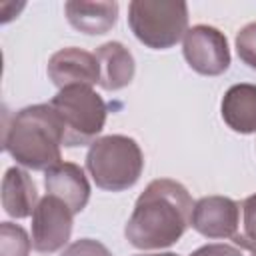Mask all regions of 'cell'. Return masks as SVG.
<instances>
[{"mask_svg":"<svg viewBox=\"0 0 256 256\" xmlns=\"http://www.w3.org/2000/svg\"><path fill=\"white\" fill-rule=\"evenodd\" d=\"M194 200L172 178L152 180L138 196L124 226V236L138 250H162L176 244L190 226Z\"/></svg>","mask_w":256,"mask_h":256,"instance_id":"1","label":"cell"},{"mask_svg":"<svg viewBox=\"0 0 256 256\" xmlns=\"http://www.w3.org/2000/svg\"><path fill=\"white\" fill-rule=\"evenodd\" d=\"M64 130L50 104H32L18 110L4 128L2 148L26 170H42L62 162Z\"/></svg>","mask_w":256,"mask_h":256,"instance_id":"2","label":"cell"},{"mask_svg":"<svg viewBox=\"0 0 256 256\" xmlns=\"http://www.w3.org/2000/svg\"><path fill=\"white\" fill-rule=\"evenodd\" d=\"M86 170L100 190L124 192L140 180L144 154L138 142L130 136H100L86 152Z\"/></svg>","mask_w":256,"mask_h":256,"instance_id":"3","label":"cell"},{"mask_svg":"<svg viewBox=\"0 0 256 256\" xmlns=\"http://www.w3.org/2000/svg\"><path fill=\"white\" fill-rule=\"evenodd\" d=\"M48 104L60 118L66 148L92 144L104 130L108 106L92 86L74 84L60 88Z\"/></svg>","mask_w":256,"mask_h":256,"instance_id":"4","label":"cell"},{"mask_svg":"<svg viewBox=\"0 0 256 256\" xmlns=\"http://www.w3.org/2000/svg\"><path fill=\"white\" fill-rule=\"evenodd\" d=\"M128 26L146 48L168 50L188 32V4L182 0H132Z\"/></svg>","mask_w":256,"mask_h":256,"instance_id":"5","label":"cell"},{"mask_svg":"<svg viewBox=\"0 0 256 256\" xmlns=\"http://www.w3.org/2000/svg\"><path fill=\"white\" fill-rule=\"evenodd\" d=\"M74 212L60 198L46 194L40 198L30 226L32 248L40 254H52L64 250L72 236Z\"/></svg>","mask_w":256,"mask_h":256,"instance_id":"6","label":"cell"},{"mask_svg":"<svg viewBox=\"0 0 256 256\" xmlns=\"http://www.w3.org/2000/svg\"><path fill=\"white\" fill-rule=\"evenodd\" d=\"M182 54L188 66L202 76H220L230 68V48L224 32L208 24L188 28L182 38Z\"/></svg>","mask_w":256,"mask_h":256,"instance_id":"7","label":"cell"},{"mask_svg":"<svg viewBox=\"0 0 256 256\" xmlns=\"http://www.w3.org/2000/svg\"><path fill=\"white\" fill-rule=\"evenodd\" d=\"M190 226L204 238L232 240L240 228V204L228 196H202L194 202Z\"/></svg>","mask_w":256,"mask_h":256,"instance_id":"8","label":"cell"},{"mask_svg":"<svg viewBox=\"0 0 256 256\" xmlns=\"http://www.w3.org/2000/svg\"><path fill=\"white\" fill-rule=\"evenodd\" d=\"M46 74L58 90L74 84L94 86L100 82V64L96 54L76 46H68L50 56Z\"/></svg>","mask_w":256,"mask_h":256,"instance_id":"9","label":"cell"},{"mask_svg":"<svg viewBox=\"0 0 256 256\" xmlns=\"http://www.w3.org/2000/svg\"><path fill=\"white\" fill-rule=\"evenodd\" d=\"M46 194H52L68 204V208L80 214L90 200V182L84 170L74 162H60L44 172Z\"/></svg>","mask_w":256,"mask_h":256,"instance_id":"10","label":"cell"},{"mask_svg":"<svg viewBox=\"0 0 256 256\" xmlns=\"http://www.w3.org/2000/svg\"><path fill=\"white\" fill-rule=\"evenodd\" d=\"M224 124L238 134H256V84L240 82L230 86L220 102Z\"/></svg>","mask_w":256,"mask_h":256,"instance_id":"11","label":"cell"},{"mask_svg":"<svg viewBox=\"0 0 256 256\" xmlns=\"http://www.w3.org/2000/svg\"><path fill=\"white\" fill-rule=\"evenodd\" d=\"M96 58L100 64V82L98 86L116 92L126 88L134 80L136 72V62L132 52L122 44V42H106L96 48Z\"/></svg>","mask_w":256,"mask_h":256,"instance_id":"12","label":"cell"},{"mask_svg":"<svg viewBox=\"0 0 256 256\" xmlns=\"http://www.w3.org/2000/svg\"><path fill=\"white\" fill-rule=\"evenodd\" d=\"M66 20L72 28L88 36L110 32L118 22V2H82L68 0L64 4Z\"/></svg>","mask_w":256,"mask_h":256,"instance_id":"13","label":"cell"},{"mask_svg":"<svg viewBox=\"0 0 256 256\" xmlns=\"http://www.w3.org/2000/svg\"><path fill=\"white\" fill-rule=\"evenodd\" d=\"M0 198H2L4 212L16 220L32 216L40 202L34 180L20 166H12L6 170L4 178H2Z\"/></svg>","mask_w":256,"mask_h":256,"instance_id":"14","label":"cell"},{"mask_svg":"<svg viewBox=\"0 0 256 256\" xmlns=\"http://www.w3.org/2000/svg\"><path fill=\"white\" fill-rule=\"evenodd\" d=\"M32 238L20 224H0V256H30Z\"/></svg>","mask_w":256,"mask_h":256,"instance_id":"15","label":"cell"},{"mask_svg":"<svg viewBox=\"0 0 256 256\" xmlns=\"http://www.w3.org/2000/svg\"><path fill=\"white\" fill-rule=\"evenodd\" d=\"M240 212H242V224L232 240L240 246V250L244 248L256 252V192L242 200Z\"/></svg>","mask_w":256,"mask_h":256,"instance_id":"16","label":"cell"},{"mask_svg":"<svg viewBox=\"0 0 256 256\" xmlns=\"http://www.w3.org/2000/svg\"><path fill=\"white\" fill-rule=\"evenodd\" d=\"M236 52L238 58L252 70H256V22L242 26L236 34Z\"/></svg>","mask_w":256,"mask_h":256,"instance_id":"17","label":"cell"},{"mask_svg":"<svg viewBox=\"0 0 256 256\" xmlns=\"http://www.w3.org/2000/svg\"><path fill=\"white\" fill-rule=\"evenodd\" d=\"M60 256H112V252H110L100 240H94V238H80V240L70 242V244L60 252Z\"/></svg>","mask_w":256,"mask_h":256,"instance_id":"18","label":"cell"},{"mask_svg":"<svg viewBox=\"0 0 256 256\" xmlns=\"http://www.w3.org/2000/svg\"><path fill=\"white\" fill-rule=\"evenodd\" d=\"M190 256H242V250L224 242H214V244H204L196 248Z\"/></svg>","mask_w":256,"mask_h":256,"instance_id":"19","label":"cell"},{"mask_svg":"<svg viewBox=\"0 0 256 256\" xmlns=\"http://www.w3.org/2000/svg\"><path fill=\"white\" fill-rule=\"evenodd\" d=\"M134 256H178L174 252H154V254H134Z\"/></svg>","mask_w":256,"mask_h":256,"instance_id":"20","label":"cell"},{"mask_svg":"<svg viewBox=\"0 0 256 256\" xmlns=\"http://www.w3.org/2000/svg\"><path fill=\"white\" fill-rule=\"evenodd\" d=\"M252 256H256V252H252Z\"/></svg>","mask_w":256,"mask_h":256,"instance_id":"21","label":"cell"}]
</instances>
